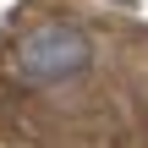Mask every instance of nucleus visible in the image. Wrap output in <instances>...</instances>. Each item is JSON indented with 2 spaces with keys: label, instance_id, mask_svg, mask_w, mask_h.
<instances>
[{
  "label": "nucleus",
  "instance_id": "obj_1",
  "mask_svg": "<svg viewBox=\"0 0 148 148\" xmlns=\"http://www.w3.org/2000/svg\"><path fill=\"white\" fill-rule=\"evenodd\" d=\"M93 66V38L71 22H38L16 38V71L38 88H55V82H71Z\"/></svg>",
  "mask_w": 148,
  "mask_h": 148
}]
</instances>
